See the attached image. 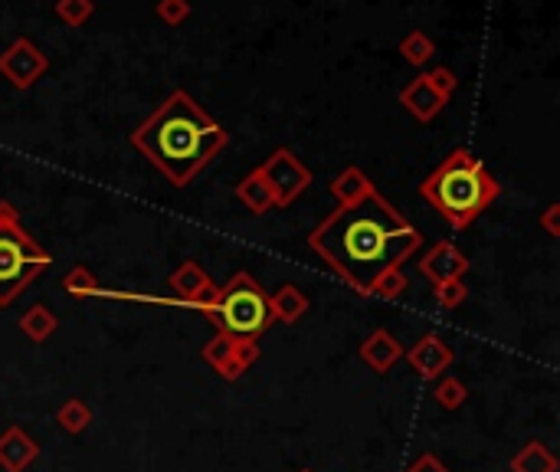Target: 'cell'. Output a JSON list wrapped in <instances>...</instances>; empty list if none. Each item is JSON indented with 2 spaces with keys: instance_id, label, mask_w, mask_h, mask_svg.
<instances>
[{
  "instance_id": "d6986e66",
  "label": "cell",
  "mask_w": 560,
  "mask_h": 472,
  "mask_svg": "<svg viewBox=\"0 0 560 472\" xmlns=\"http://www.w3.org/2000/svg\"><path fill=\"white\" fill-rule=\"evenodd\" d=\"M56 325H59V322H56L53 309H50V305H40V302L30 305V309L20 315V332L27 335L30 341H37V345L56 332Z\"/></svg>"
},
{
  "instance_id": "603a6c76",
  "label": "cell",
  "mask_w": 560,
  "mask_h": 472,
  "mask_svg": "<svg viewBox=\"0 0 560 472\" xmlns=\"http://www.w3.org/2000/svg\"><path fill=\"white\" fill-rule=\"evenodd\" d=\"M407 289H410V279L403 276V269H400V266H393V269H387V273H380V276L374 279L371 295H377V299L393 302V299H400V295L407 292Z\"/></svg>"
},
{
  "instance_id": "9a60e30c",
  "label": "cell",
  "mask_w": 560,
  "mask_h": 472,
  "mask_svg": "<svg viewBox=\"0 0 560 472\" xmlns=\"http://www.w3.org/2000/svg\"><path fill=\"white\" fill-rule=\"evenodd\" d=\"M236 200H240L249 214H256V217L269 214V210L276 207V194H272V187H269L266 177H262L259 168L249 171L243 181L236 184Z\"/></svg>"
},
{
  "instance_id": "9c48e42d",
  "label": "cell",
  "mask_w": 560,
  "mask_h": 472,
  "mask_svg": "<svg viewBox=\"0 0 560 472\" xmlns=\"http://www.w3.org/2000/svg\"><path fill=\"white\" fill-rule=\"evenodd\" d=\"M168 289L177 305H190V309L204 312L207 302L213 299V292H217V282L207 276V269L194 263V259H184L181 266L174 269L171 279H168Z\"/></svg>"
},
{
  "instance_id": "8992f818",
  "label": "cell",
  "mask_w": 560,
  "mask_h": 472,
  "mask_svg": "<svg viewBox=\"0 0 560 472\" xmlns=\"http://www.w3.org/2000/svg\"><path fill=\"white\" fill-rule=\"evenodd\" d=\"M259 171L269 181L272 194H276V207H289L292 200L299 194H305L308 184H312V171H308L289 148L272 151V155L259 164Z\"/></svg>"
},
{
  "instance_id": "3957f363",
  "label": "cell",
  "mask_w": 560,
  "mask_h": 472,
  "mask_svg": "<svg viewBox=\"0 0 560 472\" xmlns=\"http://www.w3.org/2000/svg\"><path fill=\"white\" fill-rule=\"evenodd\" d=\"M498 194H502V184L488 174L482 158H475L469 148H456L420 184V197L430 200L439 217L456 230H466L475 217L485 214Z\"/></svg>"
},
{
  "instance_id": "6da1fadb",
  "label": "cell",
  "mask_w": 560,
  "mask_h": 472,
  "mask_svg": "<svg viewBox=\"0 0 560 472\" xmlns=\"http://www.w3.org/2000/svg\"><path fill=\"white\" fill-rule=\"evenodd\" d=\"M420 243V230L400 217L377 187L354 204H341L308 236V246L361 295H371L374 279L410 259Z\"/></svg>"
},
{
  "instance_id": "44dd1931",
  "label": "cell",
  "mask_w": 560,
  "mask_h": 472,
  "mask_svg": "<svg viewBox=\"0 0 560 472\" xmlns=\"http://www.w3.org/2000/svg\"><path fill=\"white\" fill-rule=\"evenodd\" d=\"M400 53L410 66H426L436 53V43L426 37L423 30H410L407 37L400 40Z\"/></svg>"
},
{
  "instance_id": "277c9868",
  "label": "cell",
  "mask_w": 560,
  "mask_h": 472,
  "mask_svg": "<svg viewBox=\"0 0 560 472\" xmlns=\"http://www.w3.org/2000/svg\"><path fill=\"white\" fill-rule=\"evenodd\" d=\"M204 315L217 328V335H226L233 341H256L276 322L269 309L266 289L249 273H233L223 286H217Z\"/></svg>"
},
{
  "instance_id": "5bb4252c",
  "label": "cell",
  "mask_w": 560,
  "mask_h": 472,
  "mask_svg": "<svg viewBox=\"0 0 560 472\" xmlns=\"http://www.w3.org/2000/svg\"><path fill=\"white\" fill-rule=\"evenodd\" d=\"M400 358H403L400 341L393 338L387 328H377V332H371L361 341V361L377 374H387Z\"/></svg>"
},
{
  "instance_id": "f1b7e54d",
  "label": "cell",
  "mask_w": 560,
  "mask_h": 472,
  "mask_svg": "<svg viewBox=\"0 0 560 472\" xmlns=\"http://www.w3.org/2000/svg\"><path fill=\"white\" fill-rule=\"evenodd\" d=\"M407 472H449L443 463H439V456L436 453H423V456H416L410 469Z\"/></svg>"
},
{
  "instance_id": "5b68a950",
  "label": "cell",
  "mask_w": 560,
  "mask_h": 472,
  "mask_svg": "<svg viewBox=\"0 0 560 472\" xmlns=\"http://www.w3.org/2000/svg\"><path fill=\"white\" fill-rule=\"evenodd\" d=\"M53 266V256L20 227L17 207L0 204V309H10L33 279Z\"/></svg>"
},
{
  "instance_id": "4fadbf2b",
  "label": "cell",
  "mask_w": 560,
  "mask_h": 472,
  "mask_svg": "<svg viewBox=\"0 0 560 472\" xmlns=\"http://www.w3.org/2000/svg\"><path fill=\"white\" fill-rule=\"evenodd\" d=\"M446 102H449V99L439 96L426 73L416 76V79L410 82V86L400 92V105L416 118V122H433V118L446 109Z\"/></svg>"
},
{
  "instance_id": "d4e9b609",
  "label": "cell",
  "mask_w": 560,
  "mask_h": 472,
  "mask_svg": "<svg viewBox=\"0 0 560 472\" xmlns=\"http://www.w3.org/2000/svg\"><path fill=\"white\" fill-rule=\"evenodd\" d=\"M63 289L69 292V295H99L102 289H99V279H95L86 266H73L66 273V279H63Z\"/></svg>"
},
{
  "instance_id": "484cf974",
  "label": "cell",
  "mask_w": 560,
  "mask_h": 472,
  "mask_svg": "<svg viewBox=\"0 0 560 472\" xmlns=\"http://www.w3.org/2000/svg\"><path fill=\"white\" fill-rule=\"evenodd\" d=\"M433 295H436L439 309H459V305L469 299V289L462 279H452V282H443V286H436Z\"/></svg>"
},
{
  "instance_id": "2e32d148",
  "label": "cell",
  "mask_w": 560,
  "mask_h": 472,
  "mask_svg": "<svg viewBox=\"0 0 560 472\" xmlns=\"http://www.w3.org/2000/svg\"><path fill=\"white\" fill-rule=\"evenodd\" d=\"M269 309H272V318H279L285 325H295L308 309H312V302H308V295L299 286L285 282V286H279L269 295Z\"/></svg>"
},
{
  "instance_id": "52a82bcc",
  "label": "cell",
  "mask_w": 560,
  "mask_h": 472,
  "mask_svg": "<svg viewBox=\"0 0 560 472\" xmlns=\"http://www.w3.org/2000/svg\"><path fill=\"white\" fill-rule=\"evenodd\" d=\"M50 69V59L37 43L20 37L0 53V76H4L14 89H30L33 82H40Z\"/></svg>"
},
{
  "instance_id": "4dcf8cb0",
  "label": "cell",
  "mask_w": 560,
  "mask_h": 472,
  "mask_svg": "<svg viewBox=\"0 0 560 472\" xmlns=\"http://www.w3.org/2000/svg\"><path fill=\"white\" fill-rule=\"evenodd\" d=\"M299 472H315V469H299Z\"/></svg>"
},
{
  "instance_id": "cb8c5ba5",
  "label": "cell",
  "mask_w": 560,
  "mask_h": 472,
  "mask_svg": "<svg viewBox=\"0 0 560 472\" xmlns=\"http://www.w3.org/2000/svg\"><path fill=\"white\" fill-rule=\"evenodd\" d=\"M95 14V0H56V17L66 27H82Z\"/></svg>"
},
{
  "instance_id": "30bf717a",
  "label": "cell",
  "mask_w": 560,
  "mask_h": 472,
  "mask_svg": "<svg viewBox=\"0 0 560 472\" xmlns=\"http://www.w3.org/2000/svg\"><path fill=\"white\" fill-rule=\"evenodd\" d=\"M420 273L433 282V286H443V282L462 279L469 273V259L462 250H456V243L439 240L430 246V253L420 259Z\"/></svg>"
},
{
  "instance_id": "7a4b0ae2",
  "label": "cell",
  "mask_w": 560,
  "mask_h": 472,
  "mask_svg": "<svg viewBox=\"0 0 560 472\" xmlns=\"http://www.w3.org/2000/svg\"><path fill=\"white\" fill-rule=\"evenodd\" d=\"M226 128L204 112L190 92L177 89L158 105L145 125L131 132V145L174 187H187L226 148Z\"/></svg>"
},
{
  "instance_id": "ba28073f",
  "label": "cell",
  "mask_w": 560,
  "mask_h": 472,
  "mask_svg": "<svg viewBox=\"0 0 560 472\" xmlns=\"http://www.w3.org/2000/svg\"><path fill=\"white\" fill-rule=\"evenodd\" d=\"M200 354L223 381H236L259 361V341H233L226 335H213Z\"/></svg>"
},
{
  "instance_id": "f546056e",
  "label": "cell",
  "mask_w": 560,
  "mask_h": 472,
  "mask_svg": "<svg viewBox=\"0 0 560 472\" xmlns=\"http://www.w3.org/2000/svg\"><path fill=\"white\" fill-rule=\"evenodd\" d=\"M541 227L547 230V236H560V204H551L541 214Z\"/></svg>"
},
{
  "instance_id": "7c38bea8",
  "label": "cell",
  "mask_w": 560,
  "mask_h": 472,
  "mask_svg": "<svg viewBox=\"0 0 560 472\" xmlns=\"http://www.w3.org/2000/svg\"><path fill=\"white\" fill-rule=\"evenodd\" d=\"M40 456L37 440H30V433L23 427H7L0 433V469L4 472H27Z\"/></svg>"
},
{
  "instance_id": "7402d4cb",
  "label": "cell",
  "mask_w": 560,
  "mask_h": 472,
  "mask_svg": "<svg viewBox=\"0 0 560 472\" xmlns=\"http://www.w3.org/2000/svg\"><path fill=\"white\" fill-rule=\"evenodd\" d=\"M433 397H436V404L443 407V410H459L469 400V391H466V384H462L459 377L443 374V377H436Z\"/></svg>"
},
{
  "instance_id": "83f0119b",
  "label": "cell",
  "mask_w": 560,
  "mask_h": 472,
  "mask_svg": "<svg viewBox=\"0 0 560 472\" xmlns=\"http://www.w3.org/2000/svg\"><path fill=\"white\" fill-rule=\"evenodd\" d=\"M426 76H430L433 89H436V92H439V96H443V99H452V96H456V89H459V79L452 76L446 66H439V69H430V73H426Z\"/></svg>"
},
{
  "instance_id": "ac0fdd59",
  "label": "cell",
  "mask_w": 560,
  "mask_h": 472,
  "mask_svg": "<svg viewBox=\"0 0 560 472\" xmlns=\"http://www.w3.org/2000/svg\"><path fill=\"white\" fill-rule=\"evenodd\" d=\"M374 184L367 181V174L361 168H344L335 181H331V194H335L338 207L341 204H354V200H361L364 194H371Z\"/></svg>"
},
{
  "instance_id": "8fae6325",
  "label": "cell",
  "mask_w": 560,
  "mask_h": 472,
  "mask_svg": "<svg viewBox=\"0 0 560 472\" xmlns=\"http://www.w3.org/2000/svg\"><path fill=\"white\" fill-rule=\"evenodd\" d=\"M452 361H456V354H452V348L439 335H423L407 351V364L423 377V381H436V377H443L452 368Z\"/></svg>"
},
{
  "instance_id": "e0dca14e",
  "label": "cell",
  "mask_w": 560,
  "mask_h": 472,
  "mask_svg": "<svg viewBox=\"0 0 560 472\" xmlns=\"http://www.w3.org/2000/svg\"><path fill=\"white\" fill-rule=\"evenodd\" d=\"M508 466H511V472H557V456L547 450L544 443L531 440L511 456Z\"/></svg>"
},
{
  "instance_id": "4316f807",
  "label": "cell",
  "mask_w": 560,
  "mask_h": 472,
  "mask_svg": "<svg viewBox=\"0 0 560 472\" xmlns=\"http://www.w3.org/2000/svg\"><path fill=\"white\" fill-rule=\"evenodd\" d=\"M154 14H158L161 23H168V27H181L190 17V0H158Z\"/></svg>"
},
{
  "instance_id": "ffe728a7",
  "label": "cell",
  "mask_w": 560,
  "mask_h": 472,
  "mask_svg": "<svg viewBox=\"0 0 560 472\" xmlns=\"http://www.w3.org/2000/svg\"><path fill=\"white\" fill-rule=\"evenodd\" d=\"M56 423H59V430H66V433H82V430H89V423H92V407L86 404L82 397H69L63 407L56 410Z\"/></svg>"
}]
</instances>
